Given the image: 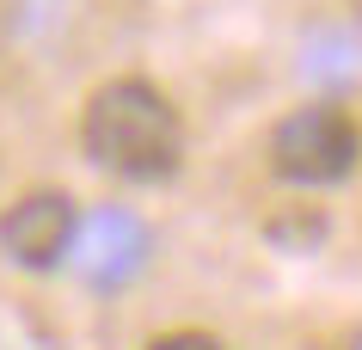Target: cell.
<instances>
[{
	"mask_svg": "<svg viewBox=\"0 0 362 350\" xmlns=\"http://www.w3.org/2000/svg\"><path fill=\"white\" fill-rule=\"evenodd\" d=\"M80 141H86V154H93L105 173L135 178V185L172 178L178 173V154H185L178 111H172L166 93L148 86V80H105V86L86 98Z\"/></svg>",
	"mask_w": 362,
	"mask_h": 350,
	"instance_id": "1",
	"label": "cell"
},
{
	"mask_svg": "<svg viewBox=\"0 0 362 350\" xmlns=\"http://www.w3.org/2000/svg\"><path fill=\"white\" fill-rule=\"evenodd\" d=\"M356 154H362V136L350 123V111H338V105L288 111L276 123V136H270L276 173L295 178V185H338V178H350Z\"/></svg>",
	"mask_w": 362,
	"mask_h": 350,
	"instance_id": "2",
	"label": "cell"
},
{
	"mask_svg": "<svg viewBox=\"0 0 362 350\" xmlns=\"http://www.w3.org/2000/svg\"><path fill=\"white\" fill-rule=\"evenodd\" d=\"M74 228H80L74 197H62V191H25L13 209L0 215V246L19 258L25 271H56L62 258L74 252Z\"/></svg>",
	"mask_w": 362,
	"mask_h": 350,
	"instance_id": "3",
	"label": "cell"
},
{
	"mask_svg": "<svg viewBox=\"0 0 362 350\" xmlns=\"http://www.w3.org/2000/svg\"><path fill=\"white\" fill-rule=\"evenodd\" d=\"M68 258H80V276H86L93 289H123V283L148 264V228H141L129 209L98 203L93 215H80L74 252Z\"/></svg>",
	"mask_w": 362,
	"mask_h": 350,
	"instance_id": "4",
	"label": "cell"
},
{
	"mask_svg": "<svg viewBox=\"0 0 362 350\" xmlns=\"http://www.w3.org/2000/svg\"><path fill=\"white\" fill-rule=\"evenodd\" d=\"M148 350H221L209 332H166V338H153Z\"/></svg>",
	"mask_w": 362,
	"mask_h": 350,
	"instance_id": "5",
	"label": "cell"
}]
</instances>
